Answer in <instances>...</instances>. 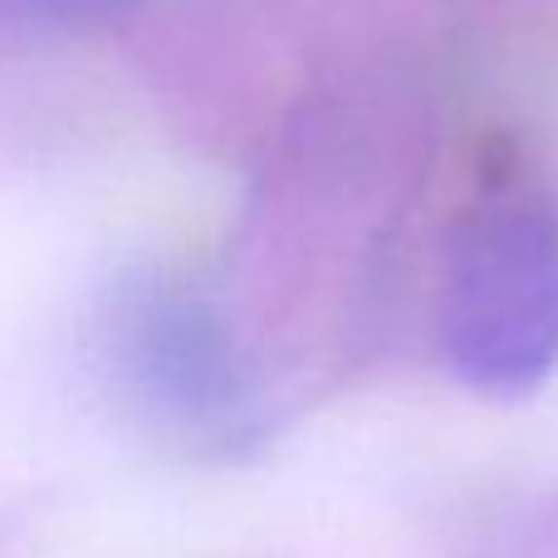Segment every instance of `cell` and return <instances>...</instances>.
<instances>
[{
    "label": "cell",
    "instance_id": "1",
    "mask_svg": "<svg viewBox=\"0 0 558 558\" xmlns=\"http://www.w3.org/2000/svg\"><path fill=\"white\" fill-rule=\"evenodd\" d=\"M441 338L465 383L524 392L558 357V216L495 206L461 231Z\"/></svg>",
    "mask_w": 558,
    "mask_h": 558
}]
</instances>
